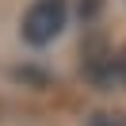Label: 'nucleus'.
<instances>
[{"mask_svg": "<svg viewBox=\"0 0 126 126\" xmlns=\"http://www.w3.org/2000/svg\"><path fill=\"white\" fill-rule=\"evenodd\" d=\"M69 27V0H34L19 19V34L27 46H50Z\"/></svg>", "mask_w": 126, "mask_h": 126, "instance_id": "f257e3e1", "label": "nucleus"}, {"mask_svg": "<svg viewBox=\"0 0 126 126\" xmlns=\"http://www.w3.org/2000/svg\"><path fill=\"white\" fill-rule=\"evenodd\" d=\"M115 80H118V84L126 88V46H122V50L115 54Z\"/></svg>", "mask_w": 126, "mask_h": 126, "instance_id": "f03ea898", "label": "nucleus"}, {"mask_svg": "<svg viewBox=\"0 0 126 126\" xmlns=\"http://www.w3.org/2000/svg\"><path fill=\"white\" fill-rule=\"evenodd\" d=\"M92 126H122L115 115H92Z\"/></svg>", "mask_w": 126, "mask_h": 126, "instance_id": "7ed1b4c3", "label": "nucleus"}]
</instances>
